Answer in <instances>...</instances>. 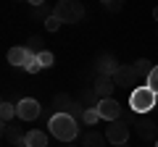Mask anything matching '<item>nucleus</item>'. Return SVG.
Instances as JSON below:
<instances>
[{
  "instance_id": "1",
  "label": "nucleus",
  "mask_w": 158,
  "mask_h": 147,
  "mask_svg": "<svg viewBox=\"0 0 158 147\" xmlns=\"http://www.w3.org/2000/svg\"><path fill=\"white\" fill-rule=\"evenodd\" d=\"M48 131L61 142H74L77 134H79V121L69 113H56L48 121Z\"/></svg>"
},
{
  "instance_id": "2",
  "label": "nucleus",
  "mask_w": 158,
  "mask_h": 147,
  "mask_svg": "<svg viewBox=\"0 0 158 147\" xmlns=\"http://www.w3.org/2000/svg\"><path fill=\"white\" fill-rule=\"evenodd\" d=\"M129 105H132V110H135V113H150L153 108L158 105V95H156L148 84H142V87H137V89H132Z\"/></svg>"
},
{
  "instance_id": "3",
  "label": "nucleus",
  "mask_w": 158,
  "mask_h": 147,
  "mask_svg": "<svg viewBox=\"0 0 158 147\" xmlns=\"http://www.w3.org/2000/svg\"><path fill=\"white\" fill-rule=\"evenodd\" d=\"M53 13L61 18V24H77L85 16V6L79 0H58L53 6Z\"/></svg>"
},
{
  "instance_id": "4",
  "label": "nucleus",
  "mask_w": 158,
  "mask_h": 147,
  "mask_svg": "<svg viewBox=\"0 0 158 147\" xmlns=\"http://www.w3.org/2000/svg\"><path fill=\"white\" fill-rule=\"evenodd\" d=\"M106 139L111 142V145H124L127 139H129V126L124 124V121H111V126L106 129Z\"/></svg>"
},
{
  "instance_id": "5",
  "label": "nucleus",
  "mask_w": 158,
  "mask_h": 147,
  "mask_svg": "<svg viewBox=\"0 0 158 147\" xmlns=\"http://www.w3.org/2000/svg\"><path fill=\"white\" fill-rule=\"evenodd\" d=\"M118 66H121V63H118L111 53H100V55H98V61H95L98 76H113V74L118 71Z\"/></svg>"
},
{
  "instance_id": "6",
  "label": "nucleus",
  "mask_w": 158,
  "mask_h": 147,
  "mask_svg": "<svg viewBox=\"0 0 158 147\" xmlns=\"http://www.w3.org/2000/svg\"><path fill=\"white\" fill-rule=\"evenodd\" d=\"M137 68L135 66H129V63H121L118 66V71L113 74V81H116V87H132V84H137Z\"/></svg>"
},
{
  "instance_id": "7",
  "label": "nucleus",
  "mask_w": 158,
  "mask_h": 147,
  "mask_svg": "<svg viewBox=\"0 0 158 147\" xmlns=\"http://www.w3.org/2000/svg\"><path fill=\"white\" fill-rule=\"evenodd\" d=\"M98 113L103 121H116L121 116V102H116L113 97H106V100L98 102Z\"/></svg>"
},
{
  "instance_id": "8",
  "label": "nucleus",
  "mask_w": 158,
  "mask_h": 147,
  "mask_svg": "<svg viewBox=\"0 0 158 147\" xmlns=\"http://www.w3.org/2000/svg\"><path fill=\"white\" fill-rule=\"evenodd\" d=\"M16 108H19V118L21 121H34L40 113H42V108H40V102L34 100V97H24Z\"/></svg>"
},
{
  "instance_id": "9",
  "label": "nucleus",
  "mask_w": 158,
  "mask_h": 147,
  "mask_svg": "<svg viewBox=\"0 0 158 147\" xmlns=\"http://www.w3.org/2000/svg\"><path fill=\"white\" fill-rule=\"evenodd\" d=\"M135 131H137V137H140L142 142H153V139H158V126L153 124V121H148V118H140L135 124Z\"/></svg>"
},
{
  "instance_id": "10",
  "label": "nucleus",
  "mask_w": 158,
  "mask_h": 147,
  "mask_svg": "<svg viewBox=\"0 0 158 147\" xmlns=\"http://www.w3.org/2000/svg\"><path fill=\"white\" fill-rule=\"evenodd\" d=\"M95 92L100 100H106V97H113V89H116V81H113V76H98L95 79Z\"/></svg>"
},
{
  "instance_id": "11",
  "label": "nucleus",
  "mask_w": 158,
  "mask_h": 147,
  "mask_svg": "<svg viewBox=\"0 0 158 147\" xmlns=\"http://www.w3.org/2000/svg\"><path fill=\"white\" fill-rule=\"evenodd\" d=\"M32 58L34 55L27 47H11V50H8V63H11V66H27Z\"/></svg>"
},
{
  "instance_id": "12",
  "label": "nucleus",
  "mask_w": 158,
  "mask_h": 147,
  "mask_svg": "<svg viewBox=\"0 0 158 147\" xmlns=\"http://www.w3.org/2000/svg\"><path fill=\"white\" fill-rule=\"evenodd\" d=\"M24 131H21V126H13V124H3V139L6 142H11V145H21L24 147Z\"/></svg>"
},
{
  "instance_id": "13",
  "label": "nucleus",
  "mask_w": 158,
  "mask_h": 147,
  "mask_svg": "<svg viewBox=\"0 0 158 147\" xmlns=\"http://www.w3.org/2000/svg\"><path fill=\"white\" fill-rule=\"evenodd\" d=\"M24 147H48V134L40 129H32L27 131V137H24Z\"/></svg>"
},
{
  "instance_id": "14",
  "label": "nucleus",
  "mask_w": 158,
  "mask_h": 147,
  "mask_svg": "<svg viewBox=\"0 0 158 147\" xmlns=\"http://www.w3.org/2000/svg\"><path fill=\"white\" fill-rule=\"evenodd\" d=\"M71 95H66V92H58L56 97H53V108H56V113H71V108H74Z\"/></svg>"
},
{
  "instance_id": "15",
  "label": "nucleus",
  "mask_w": 158,
  "mask_h": 147,
  "mask_svg": "<svg viewBox=\"0 0 158 147\" xmlns=\"http://www.w3.org/2000/svg\"><path fill=\"white\" fill-rule=\"evenodd\" d=\"M79 105H85V108H98V102H100V97H98L95 87H85V89L79 92Z\"/></svg>"
},
{
  "instance_id": "16",
  "label": "nucleus",
  "mask_w": 158,
  "mask_h": 147,
  "mask_svg": "<svg viewBox=\"0 0 158 147\" xmlns=\"http://www.w3.org/2000/svg\"><path fill=\"white\" fill-rule=\"evenodd\" d=\"M106 134H100V131H87L85 137H82V147H106Z\"/></svg>"
},
{
  "instance_id": "17",
  "label": "nucleus",
  "mask_w": 158,
  "mask_h": 147,
  "mask_svg": "<svg viewBox=\"0 0 158 147\" xmlns=\"http://www.w3.org/2000/svg\"><path fill=\"white\" fill-rule=\"evenodd\" d=\"M135 68H137V76H142V81H148V76H150V71L156 66H153L148 58H140V61H135Z\"/></svg>"
},
{
  "instance_id": "18",
  "label": "nucleus",
  "mask_w": 158,
  "mask_h": 147,
  "mask_svg": "<svg viewBox=\"0 0 158 147\" xmlns=\"http://www.w3.org/2000/svg\"><path fill=\"white\" fill-rule=\"evenodd\" d=\"M13 116H19V108L13 105V102H3V105H0V118H3V124H11Z\"/></svg>"
},
{
  "instance_id": "19",
  "label": "nucleus",
  "mask_w": 158,
  "mask_h": 147,
  "mask_svg": "<svg viewBox=\"0 0 158 147\" xmlns=\"http://www.w3.org/2000/svg\"><path fill=\"white\" fill-rule=\"evenodd\" d=\"M24 47H27V50L32 53V55H40V53L45 50V42H42V37H29Z\"/></svg>"
},
{
  "instance_id": "20",
  "label": "nucleus",
  "mask_w": 158,
  "mask_h": 147,
  "mask_svg": "<svg viewBox=\"0 0 158 147\" xmlns=\"http://www.w3.org/2000/svg\"><path fill=\"white\" fill-rule=\"evenodd\" d=\"M29 16H32L34 21H37V18H40V21H48V18L53 16V8H48V3H45V6H37V8H32V13H29Z\"/></svg>"
},
{
  "instance_id": "21",
  "label": "nucleus",
  "mask_w": 158,
  "mask_h": 147,
  "mask_svg": "<svg viewBox=\"0 0 158 147\" xmlns=\"http://www.w3.org/2000/svg\"><path fill=\"white\" fill-rule=\"evenodd\" d=\"M98 121H100V113H98V108H87V110H85V116H82V124L95 126Z\"/></svg>"
},
{
  "instance_id": "22",
  "label": "nucleus",
  "mask_w": 158,
  "mask_h": 147,
  "mask_svg": "<svg viewBox=\"0 0 158 147\" xmlns=\"http://www.w3.org/2000/svg\"><path fill=\"white\" fill-rule=\"evenodd\" d=\"M103 6H106L108 13H118L124 8V0H103Z\"/></svg>"
},
{
  "instance_id": "23",
  "label": "nucleus",
  "mask_w": 158,
  "mask_h": 147,
  "mask_svg": "<svg viewBox=\"0 0 158 147\" xmlns=\"http://www.w3.org/2000/svg\"><path fill=\"white\" fill-rule=\"evenodd\" d=\"M145 84H148V87H150V89L158 95V66L150 71V76H148V81H145Z\"/></svg>"
},
{
  "instance_id": "24",
  "label": "nucleus",
  "mask_w": 158,
  "mask_h": 147,
  "mask_svg": "<svg viewBox=\"0 0 158 147\" xmlns=\"http://www.w3.org/2000/svg\"><path fill=\"white\" fill-rule=\"evenodd\" d=\"M40 63H42V68H48V66H53V61H56V58H53V53L50 50H42V53H40Z\"/></svg>"
},
{
  "instance_id": "25",
  "label": "nucleus",
  "mask_w": 158,
  "mask_h": 147,
  "mask_svg": "<svg viewBox=\"0 0 158 147\" xmlns=\"http://www.w3.org/2000/svg\"><path fill=\"white\" fill-rule=\"evenodd\" d=\"M58 26H61V18H58L56 13H53V16L45 21V29H48V32H58Z\"/></svg>"
},
{
  "instance_id": "26",
  "label": "nucleus",
  "mask_w": 158,
  "mask_h": 147,
  "mask_svg": "<svg viewBox=\"0 0 158 147\" xmlns=\"http://www.w3.org/2000/svg\"><path fill=\"white\" fill-rule=\"evenodd\" d=\"M24 68H27V74H37L40 68H42V63H40V58L34 55V58H32V61H29V63H27Z\"/></svg>"
},
{
  "instance_id": "27",
  "label": "nucleus",
  "mask_w": 158,
  "mask_h": 147,
  "mask_svg": "<svg viewBox=\"0 0 158 147\" xmlns=\"http://www.w3.org/2000/svg\"><path fill=\"white\" fill-rule=\"evenodd\" d=\"M32 3V8H37V6H45V0H29Z\"/></svg>"
},
{
  "instance_id": "28",
  "label": "nucleus",
  "mask_w": 158,
  "mask_h": 147,
  "mask_svg": "<svg viewBox=\"0 0 158 147\" xmlns=\"http://www.w3.org/2000/svg\"><path fill=\"white\" fill-rule=\"evenodd\" d=\"M153 18H156V21H158V6L153 8Z\"/></svg>"
},
{
  "instance_id": "29",
  "label": "nucleus",
  "mask_w": 158,
  "mask_h": 147,
  "mask_svg": "<svg viewBox=\"0 0 158 147\" xmlns=\"http://www.w3.org/2000/svg\"><path fill=\"white\" fill-rule=\"evenodd\" d=\"M116 147H129V145H127V142H124V145H116Z\"/></svg>"
},
{
  "instance_id": "30",
  "label": "nucleus",
  "mask_w": 158,
  "mask_h": 147,
  "mask_svg": "<svg viewBox=\"0 0 158 147\" xmlns=\"http://www.w3.org/2000/svg\"><path fill=\"white\" fill-rule=\"evenodd\" d=\"M156 147H158V139H156Z\"/></svg>"
},
{
  "instance_id": "31",
  "label": "nucleus",
  "mask_w": 158,
  "mask_h": 147,
  "mask_svg": "<svg viewBox=\"0 0 158 147\" xmlns=\"http://www.w3.org/2000/svg\"><path fill=\"white\" fill-rule=\"evenodd\" d=\"M156 34H158V32H156Z\"/></svg>"
}]
</instances>
